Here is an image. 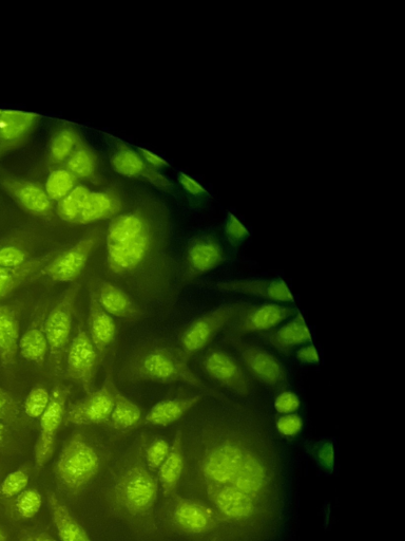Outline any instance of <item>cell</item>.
Listing matches in <instances>:
<instances>
[{"label":"cell","instance_id":"cell-1","mask_svg":"<svg viewBox=\"0 0 405 541\" xmlns=\"http://www.w3.org/2000/svg\"><path fill=\"white\" fill-rule=\"evenodd\" d=\"M202 433L200 473L224 541H264L282 514L278 446L262 410L215 399Z\"/></svg>","mask_w":405,"mask_h":541},{"label":"cell","instance_id":"cell-2","mask_svg":"<svg viewBox=\"0 0 405 541\" xmlns=\"http://www.w3.org/2000/svg\"><path fill=\"white\" fill-rule=\"evenodd\" d=\"M131 375L135 379L159 383L182 382L195 387L202 394L224 399L227 396L206 384L189 367V360L181 349L156 345L144 350L131 366Z\"/></svg>","mask_w":405,"mask_h":541},{"label":"cell","instance_id":"cell-3","mask_svg":"<svg viewBox=\"0 0 405 541\" xmlns=\"http://www.w3.org/2000/svg\"><path fill=\"white\" fill-rule=\"evenodd\" d=\"M159 480L145 463L135 461L126 466L114 480L112 498L121 511L132 517L151 514L158 501Z\"/></svg>","mask_w":405,"mask_h":541},{"label":"cell","instance_id":"cell-4","mask_svg":"<svg viewBox=\"0 0 405 541\" xmlns=\"http://www.w3.org/2000/svg\"><path fill=\"white\" fill-rule=\"evenodd\" d=\"M101 457L98 451L80 434L72 436L57 458L54 474L61 487L77 494L98 475Z\"/></svg>","mask_w":405,"mask_h":541},{"label":"cell","instance_id":"cell-5","mask_svg":"<svg viewBox=\"0 0 405 541\" xmlns=\"http://www.w3.org/2000/svg\"><path fill=\"white\" fill-rule=\"evenodd\" d=\"M169 497L172 500L167 507L166 516L172 528L187 536L211 535L212 541H224L222 521L214 510L196 499L177 493Z\"/></svg>","mask_w":405,"mask_h":541},{"label":"cell","instance_id":"cell-6","mask_svg":"<svg viewBox=\"0 0 405 541\" xmlns=\"http://www.w3.org/2000/svg\"><path fill=\"white\" fill-rule=\"evenodd\" d=\"M80 290V283H72L46 316L45 332L49 346V359L56 376L63 372L64 357L70 343L74 306Z\"/></svg>","mask_w":405,"mask_h":541},{"label":"cell","instance_id":"cell-7","mask_svg":"<svg viewBox=\"0 0 405 541\" xmlns=\"http://www.w3.org/2000/svg\"><path fill=\"white\" fill-rule=\"evenodd\" d=\"M224 341L237 353L250 378L275 390L285 387L287 371L273 353L240 338L225 337Z\"/></svg>","mask_w":405,"mask_h":541},{"label":"cell","instance_id":"cell-8","mask_svg":"<svg viewBox=\"0 0 405 541\" xmlns=\"http://www.w3.org/2000/svg\"><path fill=\"white\" fill-rule=\"evenodd\" d=\"M201 367L212 381L240 399H248L255 394V384L242 364L233 354L214 347L208 349L201 360Z\"/></svg>","mask_w":405,"mask_h":541},{"label":"cell","instance_id":"cell-9","mask_svg":"<svg viewBox=\"0 0 405 541\" xmlns=\"http://www.w3.org/2000/svg\"><path fill=\"white\" fill-rule=\"evenodd\" d=\"M247 305L245 302L229 303L198 317L182 334L180 349L184 356L189 360L205 349Z\"/></svg>","mask_w":405,"mask_h":541},{"label":"cell","instance_id":"cell-10","mask_svg":"<svg viewBox=\"0 0 405 541\" xmlns=\"http://www.w3.org/2000/svg\"><path fill=\"white\" fill-rule=\"evenodd\" d=\"M298 313L296 307L278 303L244 307L225 328V337L244 339L248 334L264 333L279 327Z\"/></svg>","mask_w":405,"mask_h":541},{"label":"cell","instance_id":"cell-11","mask_svg":"<svg viewBox=\"0 0 405 541\" xmlns=\"http://www.w3.org/2000/svg\"><path fill=\"white\" fill-rule=\"evenodd\" d=\"M63 368L67 380L80 385L87 394L92 390L99 353L91 342L88 332L81 326L77 328L66 351Z\"/></svg>","mask_w":405,"mask_h":541},{"label":"cell","instance_id":"cell-12","mask_svg":"<svg viewBox=\"0 0 405 541\" xmlns=\"http://www.w3.org/2000/svg\"><path fill=\"white\" fill-rule=\"evenodd\" d=\"M69 393L70 389L65 385H56L51 391L50 403L40 419V435L34 447L36 469L44 468L53 455L56 436L65 419Z\"/></svg>","mask_w":405,"mask_h":541},{"label":"cell","instance_id":"cell-13","mask_svg":"<svg viewBox=\"0 0 405 541\" xmlns=\"http://www.w3.org/2000/svg\"><path fill=\"white\" fill-rule=\"evenodd\" d=\"M113 387L114 383L108 377L101 388L71 404L66 409L65 423L84 426L109 422L114 403Z\"/></svg>","mask_w":405,"mask_h":541},{"label":"cell","instance_id":"cell-14","mask_svg":"<svg viewBox=\"0 0 405 541\" xmlns=\"http://www.w3.org/2000/svg\"><path fill=\"white\" fill-rule=\"evenodd\" d=\"M96 242L94 236L83 238L70 249L63 250L38 274L55 283H74L85 269Z\"/></svg>","mask_w":405,"mask_h":541},{"label":"cell","instance_id":"cell-15","mask_svg":"<svg viewBox=\"0 0 405 541\" xmlns=\"http://www.w3.org/2000/svg\"><path fill=\"white\" fill-rule=\"evenodd\" d=\"M215 289L227 294H239L261 298L278 304L295 302L291 289L280 278L274 279H231L215 284Z\"/></svg>","mask_w":405,"mask_h":541},{"label":"cell","instance_id":"cell-16","mask_svg":"<svg viewBox=\"0 0 405 541\" xmlns=\"http://www.w3.org/2000/svg\"><path fill=\"white\" fill-rule=\"evenodd\" d=\"M226 255L220 241L214 237H202L191 242L185 263V279L191 281L224 264Z\"/></svg>","mask_w":405,"mask_h":541},{"label":"cell","instance_id":"cell-17","mask_svg":"<svg viewBox=\"0 0 405 541\" xmlns=\"http://www.w3.org/2000/svg\"><path fill=\"white\" fill-rule=\"evenodd\" d=\"M89 296L93 297L95 302L111 316L137 320L142 315L138 306L122 289L104 281V279H92L89 285Z\"/></svg>","mask_w":405,"mask_h":541},{"label":"cell","instance_id":"cell-18","mask_svg":"<svg viewBox=\"0 0 405 541\" xmlns=\"http://www.w3.org/2000/svg\"><path fill=\"white\" fill-rule=\"evenodd\" d=\"M261 341L282 354L312 343V334L303 315L298 313L280 327L259 335Z\"/></svg>","mask_w":405,"mask_h":541},{"label":"cell","instance_id":"cell-19","mask_svg":"<svg viewBox=\"0 0 405 541\" xmlns=\"http://www.w3.org/2000/svg\"><path fill=\"white\" fill-rule=\"evenodd\" d=\"M47 308L37 307L33 319L18 342V352L21 357L37 366L45 364L49 356V346L45 332Z\"/></svg>","mask_w":405,"mask_h":541},{"label":"cell","instance_id":"cell-20","mask_svg":"<svg viewBox=\"0 0 405 541\" xmlns=\"http://www.w3.org/2000/svg\"><path fill=\"white\" fill-rule=\"evenodd\" d=\"M62 251L55 250L33 257L23 266L16 268H0V301L19 287L37 281L38 274Z\"/></svg>","mask_w":405,"mask_h":541},{"label":"cell","instance_id":"cell-21","mask_svg":"<svg viewBox=\"0 0 405 541\" xmlns=\"http://www.w3.org/2000/svg\"><path fill=\"white\" fill-rule=\"evenodd\" d=\"M150 247L149 231L126 244L107 247V261L111 272L126 274L137 268L146 257Z\"/></svg>","mask_w":405,"mask_h":541},{"label":"cell","instance_id":"cell-22","mask_svg":"<svg viewBox=\"0 0 405 541\" xmlns=\"http://www.w3.org/2000/svg\"><path fill=\"white\" fill-rule=\"evenodd\" d=\"M19 312L16 307L0 304V363L7 373L15 365L19 334Z\"/></svg>","mask_w":405,"mask_h":541},{"label":"cell","instance_id":"cell-23","mask_svg":"<svg viewBox=\"0 0 405 541\" xmlns=\"http://www.w3.org/2000/svg\"><path fill=\"white\" fill-rule=\"evenodd\" d=\"M207 397L204 394H199L187 398L163 400L152 406L145 417V423L160 427L169 426L180 421Z\"/></svg>","mask_w":405,"mask_h":541},{"label":"cell","instance_id":"cell-24","mask_svg":"<svg viewBox=\"0 0 405 541\" xmlns=\"http://www.w3.org/2000/svg\"><path fill=\"white\" fill-rule=\"evenodd\" d=\"M88 335L99 356H102L117 337V326L94 298L89 296Z\"/></svg>","mask_w":405,"mask_h":541},{"label":"cell","instance_id":"cell-25","mask_svg":"<svg viewBox=\"0 0 405 541\" xmlns=\"http://www.w3.org/2000/svg\"><path fill=\"white\" fill-rule=\"evenodd\" d=\"M185 470V452L183 432L176 434L170 446V452L158 471V480L164 496L175 494Z\"/></svg>","mask_w":405,"mask_h":541},{"label":"cell","instance_id":"cell-26","mask_svg":"<svg viewBox=\"0 0 405 541\" xmlns=\"http://www.w3.org/2000/svg\"><path fill=\"white\" fill-rule=\"evenodd\" d=\"M47 499L53 525L61 541H91L86 530L73 517L59 496L48 491Z\"/></svg>","mask_w":405,"mask_h":541},{"label":"cell","instance_id":"cell-27","mask_svg":"<svg viewBox=\"0 0 405 541\" xmlns=\"http://www.w3.org/2000/svg\"><path fill=\"white\" fill-rule=\"evenodd\" d=\"M5 189L23 207L34 214H46L50 210V200L46 193L38 186L22 181L6 179L3 182Z\"/></svg>","mask_w":405,"mask_h":541},{"label":"cell","instance_id":"cell-28","mask_svg":"<svg viewBox=\"0 0 405 541\" xmlns=\"http://www.w3.org/2000/svg\"><path fill=\"white\" fill-rule=\"evenodd\" d=\"M113 409L110 425L120 432H127L139 424L142 418L140 407L124 396L117 387H113Z\"/></svg>","mask_w":405,"mask_h":541},{"label":"cell","instance_id":"cell-29","mask_svg":"<svg viewBox=\"0 0 405 541\" xmlns=\"http://www.w3.org/2000/svg\"><path fill=\"white\" fill-rule=\"evenodd\" d=\"M146 222L138 215H125L112 221L107 235V247L126 244L148 232Z\"/></svg>","mask_w":405,"mask_h":541},{"label":"cell","instance_id":"cell-30","mask_svg":"<svg viewBox=\"0 0 405 541\" xmlns=\"http://www.w3.org/2000/svg\"><path fill=\"white\" fill-rule=\"evenodd\" d=\"M36 120L33 114L0 110V141L12 143L24 137Z\"/></svg>","mask_w":405,"mask_h":541},{"label":"cell","instance_id":"cell-31","mask_svg":"<svg viewBox=\"0 0 405 541\" xmlns=\"http://www.w3.org/2000/svg\"><path fill=\"white\" fill-rule=\"evenodd\" d=\"M29 241L22 235L0 240V268L23 266L33 258Z\"/></svg>","mask_w":405,"mask_h":541},{"label":"cell","instance_id":"cell-32","mask_svg":"<svg viewBox=\"0 0 405 541\" xmlns=\"http://www.w3.org/2000/svg\"><path fill=\"white\" fill-rule=\"evenodd\" d=\"M115 211V203L103 193H91L76 223H90L109 217Z\"/></svg>","mask_w":405,"mask_h":541},{"label":"cell","instance_id":"cell-33","mask_svg":"<svg viewBox=\"0 0 405 541\" xmlns=\"http://www.w3.org/2000/svg\"><path fill=\"white\" fill-rule=\"evenodd\" d=\"M90 194L84 186L73 189L59 204L60 216L66 221L76 222Z\"/></svg>","mask_w":405,"mask_h":541},{"label":"cell","instance_id":"cell-34","mask_svg":"<svg viewBox=\"0 0 405 541\" xmlns=\"http://www.w3.org/2000/svg\"><path fill=\"white\" fill-rule=\"evenodd\" d=\"M43 506V497L36 489H26L15 499L14 509L18 518L31 519L40 512Z\"/></svg>","mask_w":405,"mask_h":541},{"label":"cell","instance_id":"cell-35","mask_svg":"<svg viewBox=\"0 0 405 541\" xmlns=\"http://www.w3.org/2000/svg\"><path fill=\"white\" fill-rule=\"evenodd\" d=\"M51 399V393L44 386H35L24 401V412L31 419H41L46 412Z\"/></svg>","mask_w":405,"mask_h":541},{"label":"cell","instance_id":"cell-36","mask_svg":"<svg viewBox=\"0 0 405 541\" xmlns=\"http://www.w3.org/2000/svg\"><path fill=\"white\" fill-rule=\"evenodd\" d=\"M29 478V470L26 466L13 471L0 483V496L10 499L21 494L27 489Z\"/></svg>","mask_w":405,"mask_h":541},{"label":"cell","instance_id":"cell-37","mask_svg":"<svg viewBox=\"0 0 405 541\" xmlns=\"http://www.w3.org/2000/svg\"><path fill=\"white\" fill-rule=\"evenodd\" d=\"M46 188L52 199H64L74 188V177L67 171L53 172L47 181Z\"/></svg>","mask_w":405,"mask_h":541},{"label":"cell","instance_id":"cell-38","mask_svg":"<svg viewBox=\"0 0 405 541\" xmlns=\"http://www.w3.org/2000/svg\"><path fill=\"white\" fill-rule=\"evenodd\" d=\"M170 446L171 445L162 438L153 440L149 444L145 452V464L150 472L158 473L161 465L169 455Z\"/></svg>","mask_w":405,"mask_h":541},{"label":"cell","instance_id":"cell-39","mask_svg":"<svg viewBox=\"0 0 405 541\" xmlns=\"http://www.w3.org/2000/svg\"><path fill=\"white\" fill-rule=\"evenodd\" d=\"M114 169L126 176H138L145 171L142 159L135 153L124 151L113 158Z\"/></svg>","mask_w":405,"mask_h":541},{"label":"cell","instance_id":"cell-40","mask_svg":"<svg viewBox=\"0 0 405 541\" xmlns=\"http://www.w3.org/2000/svg\"><path fill=\"white\" fill-rule=\"evenodd\" d=\"M224 231L229 246L234 249H238L250 235L243 223L231 213L227 215Z\"/></svg>","mask_w":405,"mask_h":541},{"label":"cell","instance_id":"cell-41","mask_svg":"<svg viewBox=\"0 0 405 541\" xmlns=\"http://www.w3.org/2000/svg\"><path fill=\"white\" fill-rule=\"evenodd\" d=\"M69 170L80 177H90L95 170L93 156L85 149L77 151L69 160Z\"/></svg>","mask_w":405,"mask_h":541},{"label":"cell","instance_id":"cell-42","mask_svg":"<svg viewBox=\"0 0 405 541\" xmlns=\"http://www.w3.org/2000/svg\"><path fill=\"white\" fill-rule=\"evenodd\" d=\"M75 141L74 134L69 132V130H65V132L57 135L51 145L52 158L55 161H63L68 158L73 151Z\"/></svg>","mask_w":405,"mask_h":541},{"label":"cell","instance_id":"cell-43","mask_svg":"<svg viewBox=\"0 0 405 541\" xmlns=\"http://www.w3.org/2000/svg\"><path fill=\"white\" fill-rule=\"evenodd\" d=\"M276 431L284 438H295L303 429V419L298 414L282 415L275 423Z\"/></svg>","mask_w":405,"mask_h":541},{"label":"cell","instance_id":"cell-44","mask_svg":"<svg viewBox=\"0 0 405 541\" xmlns=\"http://www.w3.org/2000/svg\"><path fill=\"white\" fill-rule=\"evenodd\" d=\"M21 409L7 390L0 388V422L13 423L19 419Z\"/></svg>","mask_w":405,"mask_h":541},{"label":"cell","instance_id":"cell-45","mask_svg":"<svg viewBox=\"0 0 405 541\" xmlns=\"http://www.w3.org/2000/svg\"><path fill=\"white\" fill-rule=\"evenodd\" d=\"M301 406L300 398L294 391L285 390L280 393L275 401L274 408L278 414H296Z\"/></svg>","mask_w":405,"mask_h":541},{"label":"cell","instance_id":"cell-46","mask_svg":"<svg viewBox=\"0 0 405 541\" xmlns=\"http://www.w3.org/2000/svg\"><path fill=\"white\" fill-rule=\"evenodd\" d=\"M316 451L321 465L326 469H333L335 463V450L333 443L329 441L320 442L316 446Z\"/></svg>","mask_w":405,"mask_h":541},{"label":"cell","instance_id":"cell-47","mask_svg":"<svg viewBox=\"0 0 405 541\" xmlns=\"http://www.w3.org/2000/svg\"><path fill=\"white\" fill-rule=\"evenodd\" d=\"M296 359L304 365H317L320 363L318 350L313 343L299 347L296 351Z\"/></svg>","mask_w":405,"mask_h":541},{"label":"cell","instance_id":"cell-48","mask_svg":"<svg viewBox=\"0 0 405 541\" xmlns=\"http://www.w3.org/2000/svg\"><path fill=\"white\" fill-rule=\"evenodd\" d=\"M180 182L183 185V188L192 195H195V196L207 195L203 186L200 183H198L196 180L187 176L186 174H180Z\"/></svg>","mask_w":405,"mask_h":541},{"label":"cell","instance_id":"cell-49","mask_svg":"<svg viewBox=\"0 0 405 541\" xmlns=\"http://www.w3.org/2000/svg\"><path fill=\"white\" fill-rule=\"evenodd\" d=\"M142 154L145 157V159L154 166H164L166 165V161H164L162 158H160L157 155H154L151 152L146 151V149H142Z\"/></svg>","mask_w":405,"mask_h":541},{"label":"cell","instance_id":"cell-50","mask_svg":"<svg viewBox=\"0 0 405 541\" xmlns=\"http://www.w3.org/2000/svg\"><path fill=\"white\" fill-rule=\"evenodd\" d=\"M23 541H56L53 537L45 532H37L29 534Z\"/></svg>","mask_w":405,"mask_h":541},{"label":"cell","instance_id":"cell-51","mask_svg":"<svg viewBox=\"0 0 405 541\" xmlns=\"http://www.w3.org/2000/svg\"><path fill=\"white\" fill-rule=\"evenodd\" d=\"M7 434V428L6 425L3 422H0V446H2L5 442Z\"/></svg>","mask_w":405,"mask_h":541},{"label":"cell","instance_id":"cell-52","mask_svg":"<svg viewBox=\"0 0 405 541\" xmlns=\"http://www.w3.org/2000/svg\"><path fill=\"white\" fill-rule=\"evenodd\" d=\"M0 541H8L5 532L0 529Z\"/></svg>","mask_w":405,"mask_h":541}]
</instances>
